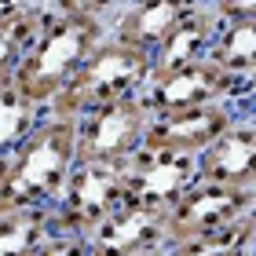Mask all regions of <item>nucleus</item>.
Masks as SVG:
<instances>
[{"mask_svg": "<svg viewBox=\"0 0 256 256\" xmlns=\"http://www.w3.org/2000/svg\"><path fill=\"white\" fill-rule=\"evenodd\" d=\"M249 92H252V84L230 77L212 59H202V62L172 66V70H154L139 99L146 102L150 114H168V110L205 106V102H220V99L246 102Z\"/></svg>", "mask_w": 256, "mask_h": 256, "instance_id": "5", "label": "nucleus"}, {"mask_svg": "<svg viewBox=\"0 0 256 256\" xmlns=\"http://www.w3.org/2000/svg\"><path fill=\"white\" fill-rule=\"evenodd\" d=\"M202 4L205 0H128L118 15H114L110 33L154 55L158 44Z\"/></svg>", "mask_w": 256, "mask_h": 256, "instance_id": "12", "label": "nucleus"}, {"mask_svg": "<svg viewBox=\"0 0 256 256\" xmlns=\"http://www.w3.org/2000/svg\"><path fill=\"white\" fill-rule=\"evenodd\" d=\"M44 15H48V4L37 0L33 8H26L22 15H15L11 22L0 26V88H11V84H15V74H18L22 59H26L33 37H37Z\"/></svg>", "mask_w": 256, "mask_h": 256, "instance_id": "16", "label": "nucleus"}, {"mask_svg": "<svg viewBox=\"0 0 256 256\" xmlns=\"http://www.w3.org/2000/svg\"><path fill=\"white\" fill-rule=\"evenodd\" d=\"M146 124H150V110L139 96L96 106L84 118H77V154L80 161L124 165L143 146Z\"/></svg>", "mask_w": 256, "mask_h": 256, "instance_id": "6", "label": "nucleus"}, {"mask_svg": "<svg viewBox=\"0 0 256 256\" xmlns=\"http://www.w3.org/2000/svg\"><path fill=\"white\" fill-rule=\"evenodd\" d=\"M246 102H249V106H256V84H252V92H249V99H246Z\"/></svg>", "mask_w": 256, "mask_h": 256, "instance_id": "24", "label": "nucleus"}, {"mask_svg": "<svg viewBox=\"0 0 256 256\" xmlns=\"http://www.w3.org/2000/svg\"><path fill=\"white\" fill-rule=\"evenodd\" d=\"M121 168H124L128 198L158 205V208H165V212L198 180V158L172 154V150H154V146H139Z\"/></svg>", "mask_w": 256, "mask_h": 256, "instance_id": "9", "label": "nucleus"}, {"mask_svg": "<svg viewBox=\"0 0 256 256\" xmlns=\"http://www.w3.org/2000/svg\"><path fill=\"white\" fill-rule=\"evenodd\" d=\"M249 212H256V190L227 187V183H212V180H194L180 194V202H172L165 212L168 246L183 242V238H194V234L230 227L238 220H246Z\"/></svg>", "mask_w": 256, "mask_h": 256, "instance_id": "7", "label": "nucleus"}, {"mask_svg": "<svg viewBox=\"0 0 256 256\" xmlns=\"http://www.w3.org/2000/svg\"><path fill=\"white\" fill-rule=\"evenodd\" d=\"M77 161H80L77 121L55 118L44 110L33 132L8 158L4 180H0V212H8V208H52L62 198Z\"/></svg>", "mask_w": 256, "mask_h": 256, "instance_id": "1", "label": "nucleus"}, {"mask_svg": "<svg viewBox=\"0 0 256 256\" xmlns=\"http://www.w3.org/2000/svg\"><path fill=\"white\" fill-rule=\"evenodd\" d=\"M59 15H77V18H96V22H114V15L128 4V0H44Z\"/></svg>", "mask_w": 256, "mask_h": 256, "instance_id": "19", "label": "nucleus"}, {"mask_svg": "<svg viewBox=\"0 0 256 256\" xmlns=\"http://www.w3.org/2000/svg\"><path fill=\"white\" fill-rule=\"evenodd\" d=\"M26 256H88V242L77 234H52L37 249H30Z\"/></svg>", "mask_w": 256, "mask_h": 256, "instance_id": "20", "label": "nucleus"}, {"mask_svg": "<svg viewBox=\"0 0 256 256\" xmlns=\"http://www.w3.org/2000/svg\"><path fill=\"white\" fill-rule=\"evenodd\" d=\"M44 118L37 102L18 96L15 88H0V161H8L18 150V143L33 132V124Z\"/></svg>", "mask_w": 256, "mask_h": 256, "instance_id": "18", "label": "nucleus"}, {"mask_svg": "<svg viewBox=\"0 0 256 256\" xmlns=\"http://www.w3.org/2000/svg\"><path fill=\"white\" fill-rule=\"evenodd\" d=\"M212 15L220 22H238V18H256V0H208Z\"/></svg>", "mask_w": 256, "mask_h": 256, "instance_id": "21", "label": "nucleus"}, {"mask_svg": "<svg viewBox=\"0 0 256 256\" xmlns=\"http://www.w3.org/2000/svg\"><path fill=\"white\" fill-rule=\"evenodd\" d=\"M4 168H8V161H0V180H4Z\"/></svg>", "mask_w": 256, "mask_h": 256, "instance_id": "25", "label": "nucleus"}, {"mask_svg": "<svg viewBox=\"0 0 256 256\" xmlns=\"http://www.w3.org/2000/svg\"><path fill=\"white\" fill-rule=\"evenodd\" d=\"M208 59L216 66H224L230 77L256 84V18L220 22Z\"/></svg>", "mask_w": 256, "mask_h": 256, "instance_id": "14", "label": "nucleus"}, {"mask_svg": "<svg viewBox=\"0 0 256 256\" xmlns=\"http://www.w3.org/2000/svg\"><path fill=\"white\" fill-rule=\"evenodd\" d=\"M106 37H110L106 22L59 15V11L48 8V15H44V22L37 30V37H33L22 66H18L11 88L18 96H26L30 102H37L40 110H48L52 99L70 84V77L84 66V59Z\"/></svg>", "mask_w": 256, "mask_h": 256, "instance_id": "2", "label": "nucleus"}, {"mask_svg": "<svg viewBox=\"0 0 256 256\" xmlns=\"http://www.w3.org/2000/svg\"><path fill=\"white\" fill-rule=\"evenodd\" d=\"M216 30H220V18L212 15V8H208V0H205L202 8H194L190 15L158 44L154 70H172V66H187V62L208 59L212 40H216Z\"/></svg>", "mask_w": 256, "mask_h": 256, "instance_id": "13", "label": "nucleus"}, {"mask_svg": "<svg viewBox=\"0 0 256 256\" xmlns=\"http://www.w3.org/2000/svg\"><path fill=\"white\" fill-rule=\"evenodd\" d=\"M198 180L256 190V118H238L198 158Z\"/></svg>", "mask_w": 256, "mask_h": 256, "instance_id": "11", "label": "nucleus"}, {"mask_svg": "<svg viewBox=\"0 0 256 256\" xmlns=\"http://www.w3.org/2000/svg\"><path fill=\"white\" fill-rule=\"evenodd\" d=\"M238 118L242 114L234 106V99L205 102V106H187V110H168V114H150L143 146L202 158Z\"/></svg>", "mask_w": 256, "mask_h": 256, "instance_id": "8", "label": "nucleus"}, {"mask_svg": "<svg viewBox=\"0 0 256 256\" xmlns=\"http://www.w3.org/2000/svg\"><path fill=\"white\" fill-rule=\"evenodd\" d=\"M252 242H256V212H249L230 227L172 242V246H165V256H246Z\"/></svg>", "mask_w": 256, "mask_h": 256, "instance_id": "15", "label": "nucleus"}, {"mask_svg": "<svg viewBox=\"0 0 256 256\" xmlns=\"http://www.w3.org/2000/svg\"><path fill=\"white\" fill-rule=\"evenodd\" d=\"M92 256V252H88ZM124 256H165V249H150V252H124Z\"/></svg>", "mask_w": 256, "mask_h": 256, "instance_id": "23", "label": "nucleus"}, {"mask_svg": "<svg viewBox=\"0 0 256 256\" xmlns=\"http://www.w3.org/2000/svg\"><path fill=\"white\" fill-rule=\"evenodd\" d=\"M252 256H256V242H252Z\"/></svg>", "mask_w": 256, "mask_h": 256, "instance_id": "26", "label": "nucleus"}, {"mask_svg": "<svg viewBox=\"0 0 256 256\" xmlns=\"http://www.w3.org/2000/svg\"><path fill=\"white\" fill-rule=\"evenodd\" d=\"M124 202H128V183L121 165L77 161L62 198L52 205V227L55 234H77L88 242L92 230L106 224Z\"/></svg>", "mask_w": 256, "mask_h": 256, "instance_id": "4", "label": "nucleus"}, {"mask_svg": "<svg viewBox=\"0 0 256 256\" xmlns=\"http://www.w3.org/2000/svg\"><path fill=\"white\" fill-rule=\"evenodd\" d=\"M52 208H8L0 212V256H26L52 238Z\"/></svg>", "mask_w": 256, "mask_h": 256, "instance_id": "17", "label": "nucleus"}, {"mask_svg": "<svg viewBox=\"0 0 256 256\" xmlns=\"http://www.w3.org/2000/svg\"><path fill=\"white\" fill-rule=\"evenodd\" d=\"M33 4H37V0H0V26H4V22H11L15 15H22V11L33 8Z\"/></svg>", "mask_w": 256, "mask_h": 256, "instance_id": "22", "label": "nucleus"}, {"mask_svg": "<svg viewBox=\"0 0 256 256\" xmlns=\"http://www.w3.org/2000/svg\"><path fill=\"white\" fill-rule=\"evenodd\" d=\"M246 256H252V249H249V252H246Z\"/></svg>", "mask_w": 256, "mask_h": 256, "instance_id": "27", "label": "nucleus"}, {"mask_svg": "<svg viewBox=\"0 0 256 256\" xmlns=\"http://www.w3.org/2000/svg\"><path fill=\"white\" fill-rule=\"evenodd\" d=\"M150 74H154V55L110 33V37L84 59V66L70 77V84L52 99L48 114L77 121V118H84V114L96 110V106L143 96Z\"/></svg>", "mask_w": 256, "mask_h": 256, "instance_id": "3", "label": "nucleus"}, {"mask_svg": "<svg viewBox=\"0 0 256 256\" xmlns=\"http://www.w3.org/2000/svg\"><path fill=\"white\" fill-rule=\"evenodd\" d=\"M168 246V227H165V208L146 205V202H128L114 212L102 227L88 234L92 256H124V252H150Z\"/></svg>", "mask_w": 256, "mask_h": 256, "instance_id": "10", "label": "nucleus"}]
</instances>
